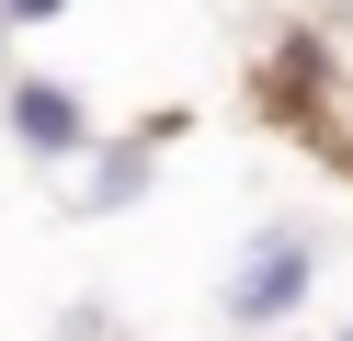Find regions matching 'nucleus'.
<instances>
[{"label":"nucleus","mask_w":353,"mask_h":341,"mask_svg":"<svg viewBox=\"0 0 353 341\" xmlns=\"http://www.w3.org/2000/svg\"><path fill=\"white\" fill-rule=\"evenodd\" d=\"M330 273H342V227H330L319 205H274V216H251L228 239V262H216V318H228L239 341H296L307 318H319Z\"/></svg>","instance_id":"f257e3e1"},{"label":"nucleus","mask_w":353,"mask_h":341,"mask_svg":"<svg viewBox=\"0 0 353 341\" xmlns=\"http://www.w3.org/2000/svg\"><path fill=\"white\" fill-rule=\"evenodd\" d=\"M0 136H12V159H34V171H80L92 136H103V114H92V91L57 80V68H12V80H0Z\"/></svg>","instance_id":"f03ea898"},{"label":"nucleus","mask_w":353,"mask_h":341,"mask_svg":"<svg viewBox=\"0 0 353 341\" xmlns=\"http://www.w3.org/2000/svg\"><path fill=\"white\" fill-rule=\"evenodd\" d=\"M171 148H183V114H148V125H103L92 136V159H80V171H69V216H137V205L148 194H160V171H171Z\"/></svg>","instance_id":"7ed1b4c3"},{"label":"nucleus","mask_w":353,"mask_h":341,"mask_svg":"<svg viewBox=\"0 0 353 341\" xmlns=\"http://www.w3.org/2000/svg\"><path fill=\"white\" fill-rule=\"evenodd\" d=\"M0 23L12 34H46V23H69V0H0Z\"/></svg>","instance_id":"20e7f679"},{"label":"nucleus","mask_w":353,"mask_h":341,"mask_svg":"<svg viewBox=\"0 0 353 341\" xmlns=\"http://www.w3.org/2000/svg\"><path fill=\"white\" fill-rule=\"evenodd\" d=\"M103 330H114V307H103V296H80V307L57 318V341H103Z\"/></svg>","instance_id":"39448f33"},{"label":"nucleus","mask_w":353,"mask_h":341,"mask_svg":"<svg viewBox=\"0 0 353 341\" xmlns=\"http://www.w3.org/2000/svg\"><path fill=\"white\" fill-rule=\"evenodd\" d=\"M307 12H319V23H353V0H307Z\"/></svg>","instance_id":"423d86ee"},{"label":"nucleus","mask_w":353,"mask_h":341,"mask_svg":"<svg viewBox=\"0 0 353 341\" xmlns=\"http://www.w3.org/2000/svg\"><path fill=\"white\" fill-rule=\"evenodd\" d=\"M319 341H353V307H342V318H319Z\"/></svg>","instance_id":"0eeeda50"}]
</instances>
